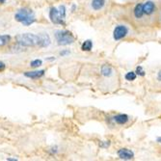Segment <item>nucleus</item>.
<instances>
[{
  "mask_svg": "<svg viewBox=\"0 0 161 161\" xmlns=\"http://www.w3.org/2000/svg\"><path fill=\"white\" fill-rule=\"evenodd\" d=\"M15 18L16 21L21 22L22 24L26 25V26L34 23L36 21L35 16H34V13L32 12V10L26 9V8L18 10V12L15 15Z\"/></svg>",
  "mask_w": 161,
  "mask_h": 161,
  "instance_id": "nucleus-1",
  "label": "nucleus"
},
{
  "mask_svg": "<svg viewBox=\"0 0 161 161\" xmlns=\"http://www.w3.org/2000/svg\"><path fill=\"white\" fill-rule=\"evenodd\" d=\"M16 41L18 45L24 47H36V45H39V35L31 33L21 34V35L16 36Z\"/></svg>",
  "mask_w": 161,
  "mask_h": 161,
  "instance_id": "nucleus-2",
  "label": "nucleus"
},
{
  "mask_svg": "<svg viewBox=\"0 0 161 161\" xmlns=\"http://www.w3.org/2000/svg\"><path fill=\"white\" fill-rule=\"evenodd\" d=\"M49 18L53 23L64 25V19L66 18V7L64 5L59 6V8L52 7L49 11Z\"/></svg>",
  "mask_w": 161,
  "mask_h": 161,
  "instance_id": "nucleus-3",
  "label": "nucleus"
},
{
  "mask_svg": "<svg viewBox=\"0 0 161 161\" xmlns=\"http://www.w3.org/2000/svg\"><path fill=\"white\" fill-rule=\"evenodd\" d=\"M56 40L60 45H68L74 42V37L69 31H57L55 34Z\"/></svg>",
  "mask_w": 161,
  "mask_h": 161,
  "instance_id": "nucleus-4",
  "label": "nucleus"
},
{
  "mask_svg": "<svg viewBox=\"0 0 161 161\" xmlns=\"http://www.w3.org/2000/svg\"><path fill=\"white\" fill-rule=\"evenodd\" d=\"M127 32H128V30L125 25H119V26H117L115 28V30L113 32V37L116 41H119V40L125 38Z\"/></svg>",
  "mask_w": 161,
  "mask_h": 161,
  "instance_id": "nucleus-5",
  "label": "nucleus"
},
{
  "mask_svg": "<svg viewBox=\"0 0 161 161\" xmlns=\"http://www.w3.org/2000/svg\"><path fill=\"white\" fill-rule=\"evenodd\" d=\"M51 40L50 37L47 34H39V47H47L50 45Z\"/></svg>",
  "mask_w": 161,
  "mask_h": 161,
  "instance_id": "nucleus-6",
  "label": "nucleus"
},
{
  "mask_svg": "<svg viewBox=\"0 0 161 161\" xmlns=\"http://www.w3.org/2000/svg\"><path fill=\"white\" fill-rule=\"evenodd\" d=\"M118 155L122 159H131L134 156V153L131 151H129L127 149H121L118 151Z\"/></svg>",
  "mask_w": 161,
  "mask_h": 161,
  "instance_id": "nucleus-7",
  "label": "nucleus"
},
{
  "mask_svg": "<svg viewBox=\"0 0 161 161\" xmlns=\"http://www.w3.org/2000/svg\"><path fill=\"white\" fill-rule=\"evenodd\" d=\"M155 10V6L153 4V2L151 1H148L146 2L145 4H143V11H144V14H146V15H151L152 13L154 12Z\"/></svg>",
  "mask_w": 161,
  "mask_h": 161,
  "instance_id": "nucleus-8",
  "label": "nucleus"
},
{
  "mask_svg": "<svg viewBox=\"0 0 161 161\" xmlns=\"http://www.w3.org/2000/svg\"><path fill=\"white\" fill-rule=\"evenodd\" d=\"M45 74V71L41 70V71H26L24 73V75L28 77V78H32V79H37L42 77Z\"/></svg>",
  "mask_w": 161,
  "mask_h": 161,
  "instance_id": "nucleus-9",
  "label": "nucleus"
},
{
  "mask_svg": "<svg viewBox=\"0 0 161 161\" xmlns=\"http://www.w3.org/2000/svg\"><path fill=\"white\" fill-rule=\"evenodd\" d=\"M114 121L119 125H125V123H127L128 121V116L125 114H120L117 115V116L114 117Z\"/></svg>",
  "mask_w": 161,
  "mask_h": 161,
  "instance_id": "nucleus-10",
  "label": "nucleus"
},
{
  "mask_svg": "<svg viewBox=\"0 0 161 161\" xmlns=\"http://www.w3.org/2000/svg\"><path fill=\"white\" fill-rule=\"evenodd\" d=\"M105 4V0H93L92 1V8L96 11L102 9Z\"/></svg>",
  "mask_w": 161,
  "mask_h": 161,
  "instance_id": "nucleus-11",
  "label": "nucleus"
},
{
  "mask_svg": "<svg viewBox=\"0 0 161 161\" xmlns=\"http://www.w3.org/2000/svg\"><path fill=\"white\" fill-rule=\"evenodd\" d=\"M144 15V11H143V5L142 4H137L136 7L134 9V16L136 18H141Z\"/></svg>",
  "mask_w": 161,
  "mask_h": 161,
  "instance_id": "nucleus-12",
  "label": "nucleus"
},
{
  "mask_svg": "<svg viewBox=\"0 0 161 161\" xmlns=\"http://www.w3.org/2000/svg\"><path fill=\"white\" fill-rule=\"evenodd\" d=\"M112 73H113V70H112V67L110 65H103L101 67V73L102 75L104 76H110Z\"/></svg>",
  "mask_w": 161,
  "mask_h": 161,
  "instance_id": "nucleus-13",
  "label": "nucleus"
},
{
  "mask_svg": "<svg viewBox=\"0 0 161 161\" xmlns=\"http://www.w3.org/2000/svg\"><path fill=\"white\" fill-rule=\"evenodd\" d=\"M11 37L9 35H0V47H5L10 42Z\"/></svg>",
  "mask_w": 161,
  "mask_h": 161,
  "instance_id": "nucleus-14",
  "label": "nucleus"
},
{
  "mask_svg": "<svg viewBox=\"0 0 161 161\" xmlns=\"http://www.w3.org/2000/svg\"><path fill=\"white\" fill-rule=\"evenodd\" d=\"M92 47H93V42H92L90 40H87V41H85L82 44L81 49L83 51H90L92 49Z\"/></svg>",
  "mask_w": 161,
  "mask_h": 161,
  "instance_id": "nucleus-15",
  "label": "nucleus"
},
{
  "mask_svg": "<svg viewBox=\"0 0 161 161\" xmlns=\"http://www.w3.org/2000/svg\"><path fill=\"white\" fill-rule=\"evenodd\" d=\"M125 79L128 80V81H133V80L136 79V73H133V71H129L125 74Z\"/></svg>",
  "mask_w": 161,
  "mask_h": 161,
  "instance_id": "nucleus-16",
  "label": "nucleus"
},
{
  "mask_svg": "<svg viewBox=\"0 0 161 161\" xmlns=\"http://www.w3.org/2000/svg\"><path fill=\"white\" fill-rule=\"evenodd\" d=\"M42 60L36 59V60H34V61H32L30 63V66L32 68H38V67H40V66H42Z\"/></svg>",
  "mask_w": 161,
  "mask_h": 161,
  "instance_id": "nucleus-17",
  "label": "nucleus"
},
{
  "mask_svg": "<svg viewBox=\"0 0 161 161\" xmlns=\"http://www.w3.org/2000/svg\"><path fill=\"white\" fill-rule=\"evenodd\" d=\"M136 73H137V74H139V75H141V76H144V75H145V71H143L142 67H137V69H136Z\"/></svg>",
  "mask_w": 161,
  "mask_h": 161,
  "instance_id": "nucleus-18",
  "label": "nucleus"
},
{
  "mask_svg": "<svg viewBox=\"0 0 161 161\" xmlns=\"http://www.w3.org/2000/svg\"><path fill=\"white\" fill-rule=\"evenodd\" d=\"M5 68H6V66L3 62H0V71H3L5 70Z\"/></svg>",
  "mask_w": 161,
  "mask_h": 161,
  "instance_id": "nucleus-19",
  "label": "nucleus"
},
{
  "mask_svg": "<svg viewBox=\"0 0 161 161\" xmlns=\"http://www.w3.org/2000/svg\"><path fill=\"white\" fill-rule=\"evenodd\" d=\"M68 54H70V51H69V50L61 51V52H60V55H61V56H65V55H68Z\"/></svg>",
  "mask_w": 161,
  "mask_h": 161,
  "instance_id": "nucleus-20",
  "label": "nucleus"
},
{
  "mask_svg": "<svg viewBox=\"0 0 161 161\" xmlns=\"http://www.w3.org/2000/svg\"><path fill=\"white\" fill-rule=\"evenodd\" d=\"M157 79L159 80V81H161V71H159V73L157 74Z\"/></svg>",
  "mask_w": 161,
  "mask_h": 161,
  "instance_id": "nucleus-21",
  "label": "nucleus"
},
{
  "mask_svg": "<svg viewBox=\"0 0 161 161\" xmlns=\"http://www.w3.org/2000/svg\"><path fill=\"white\" fill-rule=\"evenodd\" d=\"M7 160L8 161H16V160H18V159H16V158H7Z\"/></svg>",
  "mask_w": 161,
  "mask_h": 161,
  "instance_id": "nucleus-22",
  "label": "nucleus"
},
{
  "mask_svg": "<svg viewBox=\"0 0 161 161\" xmlns=\"http://www.w3.org/2000/svg\"><path fill=\"white\" fill-rule=\"evenodd\" d=\"M5 1H6V0H0V3H4Z\"/></svg>",
  "mask_w": 161,
  "mask_h": 161,
  "instance_id": "nucleus-23",
  "label": "nucleus"
},
{
  "mask_svg": "<svg viewBox=\"0 0 161 161\" xmlns=\"http://www.w3.org/2000/svg\"><path fill=\"white\" fill-rule=\"evenodd\" d=\"M157 141H158V142H159V143H161V138H158Z\"/></svg>",
  "mask_w": 161,
  "mask_h": 161,
  "instance_id": "nucleus-24",
  "label": "nucleus"
}]
</instances>
